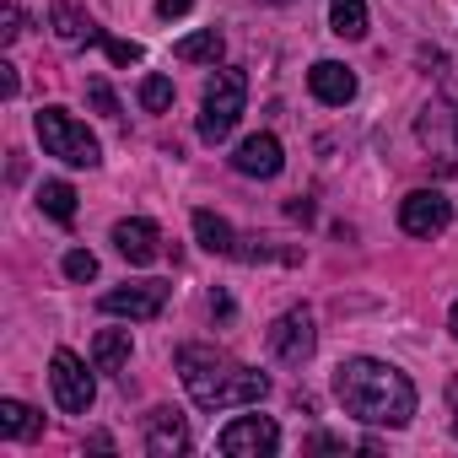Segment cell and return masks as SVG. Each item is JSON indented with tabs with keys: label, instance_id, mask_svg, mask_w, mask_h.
<instances>
[{
	"label": "cell",
	"instance_id": "obj_1",
	"mask_svg": "<svg viewBox=\"0 0 458 458\" xmlns=\"http://www.w3.org/2000/svg\"><path fill=\"white\" fill-rule=\"evenodd\" d=\"M335 394H340V404H345L356 420H367V426L399 431V426H410V415H415V383H410L394 361H377V356H351V361H340Z\"/></svg>",
	"mask_w": 458,
	"mask_h": 458
},
{
	"label": "cell",
	"instance_id": "obj_2",
	"mask_svg": "<svg viewBox=\"0 0 458 458\" xmlns=\"http://www.w3.org/2000/svg\"><path fill=\"white\" fill-rule=\"evenodd\" d=\"M178 367H183V388L199 410H243V404H259L270 394L265 372H254L243 361H226L216 351H199V345H183Z\"/></svg>",
	"mask_w": 458,
	"mask_h": 458
},
{
	"label": "cell",
	"instance_id": "obj_3",
	"mask_svg": "<svg viewBox=\"0 0 458 458\" xmlns=\"http://www.w3.org/2000/svg\"><path fill=\"white\" fill-rule=\"evenodd\" d=\"M33 124H38V140H44L49 157H60V162H71V167H98V162H103L92 130H87L81 119H71V108H38Z\"/></svg>",
	"mask_w": 458,
	"mask_h": 458
},
{
	"label": "cell",
	"instance_id": "obj_4",
	"mask_svg": "<svg viewBox=\"0 0 458 458\" xmlns=\"http://www.w3.org/2000/svg\"><path fill=\"white\" fill-rule=\"evenodd\" d=\"M243 103H249V76L243 71H216V81L205 87V108H199V140H226L233 124L243 119Z\"/></svg>",
	"mask_w": 458,
	"mask_h": 458
},
{
	"label": "cell",
	"instance_id": "obj_5",
	"mask_svg": "<svg viewBox=\"0 0 458 458\" xmlns=\"http://www.w3.org/2000/svg\"><path fill=\"white\" fill-rule=\"evenodd\" d=\"M415 135L442 173H458V103L453 98H431L415 119Z\"/></svg>",
	"mask_w": 458,
	"mask_h": 458
},
{
	"label": "cell",
	"instance_id": "obj_6",
	"mask_svg": "<svg viewBox=\"0 0 458 458\" xmlns=\"http://www.w3.org/2000/svg\"><path fill=\"white\" fill-rule=\"evenodd\" d=\"M216 447H221L226 458H270V453L281 447V426H276L270 415H238V420L221 426Z\"/></svg>",
	"mask_w": 458,
	"mask_h": 458
},
{
	"label": "cell",
	"instance_id": "obj_7",
	"mask_svg": "<svg viewBox=\"0 0 458 458\" xmlns=\"http://www.w3.org/2000/svg\"><path fill=\"white\" fill-rule=\"evenodd\" d=\"M49 383H55V404H60L65 415H87L92 399H98V383H92V372H87V361H81L76 351H55Z\"/></svg>",
	"mask_w": 458,
	"mask_h": 458
},
{
	"label": "cell",
	"instance_id": "obj_8",
	"mask_svg": "<svg viewBox=\"0 0 458 458\" xmlns=\"http://www.w3.org/2000/svg\"><path fill=\"white\" fill-rule=\"evenodd\" d=\"M313 345H318V329H313V313H308V308H292V313H281V318L270 324V351H276V361L302 367V361L313 356Z\"/></svg>",
	"mask_w": 458,
	"mask_h": 458
},
{
	"label": "cell",
	"instance_id": "obj_9",
	"mask_svg": "<svg viewBox=\"0 0 458 458\" xmlns=\"http://www.w3.org/2000/svg\"><path fill=\"white\" fill-rule=\"evenodd\" d=\"M447 221H453V205L437 189H415L399 199V226L410 238H437V233H447Z\"/></svg>",
	"mask_w": 458,
	"mask_h": 458
},
{
	"label": "cell",
	"instance_id": "obj_10",
	"mask_svg": "<svg viewBox=\"0 0 458 458\" xmlns=\"http://www.w3.org/2000/svg\"><path fill=\"white\" fill-rule=\"evenodd\" d=\"M162 302H167V286H162V281H140V286H114V292H103L98 308H103L108 318H157Z\"/></svg>",
	"mask_w": 458,
	"mask_h": 458
},
{
	"label": "cell",
	"instance_id": "obj_11",
	"mask_svg": "<svg viewBox=\"0 0 458 458\" xmlns=\"http://www.w3.org/2000/svg\"><path fill=\"white\" fill-rule=\"evenodd\" d=\"M114 249H119L130 265H151V259L162 254V233H157V221H146V216L119 221V226H114Z\"/></svg>",
	"mask_w": 458,
	"mask_h": 458
},
{
	"label": "cell",
	"instance_id": "obj_12",
	"mask_svg": "<svg viewBox=\"0 0 458 458\" xmlns=\"http://www.w3.org/2000/svg\"><path fill=\"white\" fill-rule=\"evenodd\" d=\"M233 167H238L243 178H276V173L286 167V151H281L276 135H249V140L233 151Z\"/></svg>",
	"mask_w": 458,
	"mask_h": 458
},
{
	"label": "cell",
	"instance_id": "obj_13",
	"mask_svg": "<svg viewBox=\"0 0 458 458\" xmlns=\"http://www.w3.org/2000/svg\"><path fill=\"white\" fill-rule=\"evenodd\" d=\"M308 87H313V98L329 103V108H345V103L356 98V76H351L340 60H318V65L308 71Z\"/></svg>",
	"mask_w": 458,
	"mask_h": 458
},
{
	"label": "cell",
	"instance_id": "obj_14",
	"mask_svg": "<svg viewBox=\"0 0 458 458\" xmlns=\"http://www.w3.org/2000/svg\"><path fill=\"white\" fill-rule=\"evenodd\" d=\"M183 447H189V431H183L178 410H151V415H146V453H151V458H173V453H183Z\"/></svg>",
	"mask_w": 458,
	"mask_h": 458
},
{
	"label": "cell",
	"instance_id": "obj_15",
	"mask_svg": "<svg viewBox=\"0 0 458 458\" xmlns=\"http://www.w3.org/2000/svg\"><path fill=\"white\" fill-rule=\"evenodd\" d=\"M194 238L205 254H238V233L233 221H221L216 210H194Z\"/></svg>",
	"mask_w": 458,
	"mask_h": 458
},
{
	"label": "cell",
	"instance_id": "obj_16",
	"mask_svg": "<svg viewBox=\"0 0 458 458\" xmlns=\"http://www.w3.org/2000/svg\"><path fill=\"white\" fill-rule=\"evenodd\" d=\"M49 17H55V38H60V44H103V33L71 6V0H55V12H49Z\"/></svg>",
	"mask_w": 458,
	"mask_h": 458
},
{
	"label": "cell",
	"instance_id": "obj_17",
	"mask_svg": "<svg viewBox=\"0 0 458 458\" xmlns=\"http://www.w3.org/2000/svg\"><path fill=\"white\" fill-rule=\"evenodd\" d=\"M92 361H98V372H124L130 367V329H98Z\"/></svg>",
	"mask_w": 458,
	"mask_h": 458
},
{
	"label": "cell",
	"instance_id": "obj_18",
	"mask_svg": "<svg viewBox=\"0 0 458 458\" xmlns=\"http://www.w3.org/2000/svg\"><path fill=\"white\" fill-rule=\"evenodd\" d=\"M329 33L335 38H367V0H329Z\"/></svg>",
	"mask_w": 458,
	"mask_h": 458
},
{
	"label": "cell",
	"instance_id": "obj_19",
	"mask_svg": "<svg viewBox=\"0 0 458 458\" xmlns=\"http://www.w3.org/2000/svg\"><path fill=\"white\" fill-rule=\"evenodd\" d=\"M221 49H226V44H221V33H216V28L189 33V38H178V44H173V55H178L183 65H216V60H221Z\"/></svg>",
	"mask_w": 458,
	"mask_h": 458
},
{
	"label": "cell",
	"instance_id": "obj_20",
	"mask_svg": "<svg viewBox=\"0 0 458 458\" xmlns=\"http://www.w3.org/2000/svg\"><path fill=\"white\" fill-rule=\"evenodd\" d=\"M38 415L22 404V399H0V431H6L12 442H28V437H38Z\"/></svg>",
	"mask_w": 458,
	"mask_h": 458
},
{
	"label": "cell",
	"instance_id": "obj_21",
	"mask_svg": "<svg viewBox=\"0 0 458 458\" xmlns=\"http://www.w3.org/2000/svg\"><path fill=\"white\" fill-rule=\"evenodd\" d=\"M38 205H44L55 221H76V189H71V183H60V178H49V183L38 189Z\"/></svg>",
	"mask_w": 458,
	"mask_h": 458
},
{
	"label": "cell",
	"instance_id": "obj_22",
	"mask_svg": "<svg viewBox=\"0 0 458 458\" xmlns=\"http://www.w3.org/2000/svg\"><path fill=\"white\" fill-rule=\"evenodd\" d=\"M140 108H151V114L173 108V81H167V76H146V81H140Z\"/></svg>",
	"mask_w": 458,
	"mask_h": 458
},
{
	"label": "cell",
	"instance_id": "obj_23",
	"mask_svg": "<svg viewBox=\"0 0 458 458\" xmlns=\"http://www.w3.org/2000/svg\"><path fill=\"white\" fill-rule=\"evenodd\" d=\"M87 98H92V108H98V114L119 119V98H114V87H108V81H98V76H92V81H87Z\"/></svg>",
	"mask_w": 458,
	"mask_h": 458
},
{
	"label": "cell",
	"instance_id": "obj_24",
	"mask_svg": "<svg viewBox=\"0 0 458 458\" xmlns=\"http://www.w3.org/2000/svg\"><path fill=\"white\" fill-rule=\"evenodd\" d=\"M65 276H71V281H92V276H98V254L71 249V254H65Z\"/></svg>",
	"mask_w": 458,
	"mask_h": 458
},
{
	"label": "cell",
	"instance_id": "obj_25",
	"mask_svg": "<svg viewBox=\"0 0 458 458\" xmlns=\"http://www.w3.org/2000/svg\"><path fill=\"white\" fill-rule=\"evenodd\" d=\"M103 49H108L114 65H135L140 60V44H124V38H103Z\"/></svg>",
	"mask_w": 458,
	"mask_h": 458
},
{
	"label": "cell",
	"instance_id": "obj_26",
	"mask_svg": "<svg viewBox=\"0 0 458 458\" xmlns=\"http://www.w3.org/2000/svg\"><path fill=\"white\" fill-rule=\"evenodd\" d=\"M22 33V12L17 6H6V12H0V44H12Z\"/></svg>",
	"mask_w": 458,
	"mask_h": 458
},
{
	"label": "cell",
	"instance_id": "obj_27",
	"mask_svg": "<svg viewBox=\"0 0 458 458\" xmlns=\"http://www.w3.org/2000/svg\"><path fill=\"white\" fill-rule=\"evenodd\" d=\"M189 6H194V0H157V17H162V22H173V17H183Z\"/></svg>",
	"mask_w": 458,
	"mask_h": 458
},
{
	"label": "cell",
	"instance_id": "obj_28",
	"mask_svg": "<svg viewBox=\"0 0 458 458\" xmlns=\"http://www.w3.org/2000/svg\"><path fill=\"white\" fill-rule=\"evenodd\" d=\"M17 87H22V81H17V65H0V92L17 98Z\"/></svg>",
	"mask_w": 458,
	"mask_h": 458
},
{
	"label": "cell",
	"instance_id": "obj_29",
	"mask_svg": "<svg viewBox=\"0 0 458 458\" xmlns=\"http://www.w3.org/2000/svg\"><path fill=\"white\" fill-rule=\"evenodd\" d=\"M447 329H453V340H458V302H453V313H447Z\"/></svg>",
	"mask_w": 458,
	"mask_h": 458
},
{
	"label": "cell",
	"instance_id": "obj_30",
	"mask_svg": "<svg viewBox=\"0 0 458 458\" xmlns=\"http://www.w3.org/2000/svg\"><path fill=\"white\" fill-rule=\"evenodd\" d=\"M265 6H292V0H265Z\"/></svg>",
	"mask_w": 458,
	"mask_h": 458
}]
</instances>
